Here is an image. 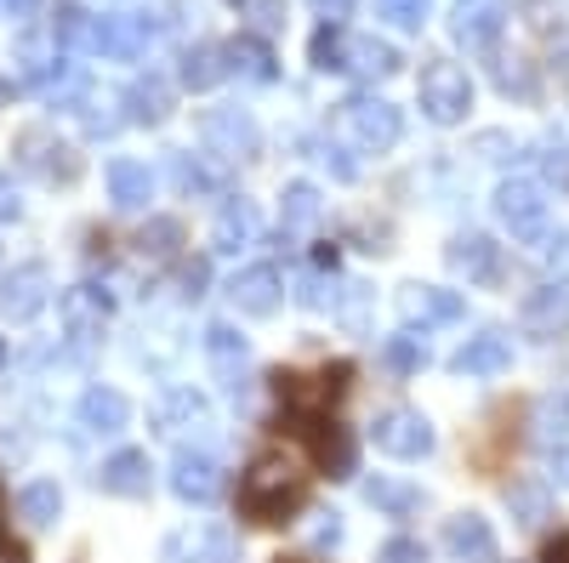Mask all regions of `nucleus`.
Returning a JSON list of instances; mask_svg holds the SVG:
<instances>
[{
    "label": "nucleus",
    "mask_w": 569,
    "mask_h": 563,
    "mask_svg": "<svg viewBox=\"0 0 569 563\" xmlns=\"http://www.w3.org/2000/svg\"><path fill=\"white\" fill-rule=\"evenodd\" d=\"M74 415H80V428H86V433L109 439V433H120L126 421H131V399H126V393H114V388H86Z\"/></svg>",
    "instance_id": "nucleus-23"
},
{
    "label": "nucleus",
    "mask_w": 569,
    "mask_h": 563,
    "mask_svg": "<svg viewBox=\"0 0 569 563\" xmlns=\"http://www.w3.org/2000/svg\"><path fill=\"white\" fill-rule=\"evenodd\" d=\"M525 12H530L536 29H552V7H547V0H525Z\"/></svg>",
    "instance_id": "nucleus-48"
},
{
    "label": "nucleus",
    "mask_w": 569,
    "mask_h": 563,
    "mask_svg": "<svg viewBox=\"0 0 569 563\" xmlns=\"http://www.w3.org/2000/svg\"><path fill=\"white\" fill-rule=\"evenodd\" d=\"M228 302L240 308V313H251V319H268V313L284 302L279 268H268V262H257V268H240V273L228 279Z\"/></svg>",
    "instance_id": "nucleus-13"
},
{
    "label": "nucleus",
    "mask_w": 569,
    "mask_h": 563,
    "mask_svg": "<svg viewBox=\"0 0 569 563\" xmlns=\"http://www.w3.org/2000/svg\"><path fill=\"white\" fill-rule=\"evenodd\" d=\"M0 7H7L12 18H29V12H34V0H0Z\"/></svg>",
    "instance_id": "nucleus-51"
},
{
    "label": "nucleus",
    "mask_w": 569,
    "mask_h": 563,
    "mask_svg": "<svg viewBox=\"0 0 569 563\" xmlns=\"http://www.w3.org/2000/svg\"><path fill=\"white\" fill-rule=\"evenodd\" d=\"M496 217L518 245H547V188L536 177H507L496 188Z\"/></svg>",
    "instance_id": "nucleus-3"
},
{
    "label": "nucleus",
    "mask_w": 569,
    "mask_h": 563,
    "mask_svg": "<svg viewBox=\"0 0 569 563\" xmlns=\"http://www.w3.org/2000/svg\"><path fill=\"white\" fill-rule=\"evenodd\" d=\"M251 7H257V18H262L268 29H279V23H284V18H279V12H284L279 0H251Z\"/></svg>",
    "instance_id": "nucleus-47"
},
{
    "label": "nucleus",
    "mask_w": 569,
    "mask_h": 563,
    "mask_svg": "<svg viewBox=\"0 0 569 563\" xmlns=\"http://www.w3.org/2000/svg\"><path fill=\"white\" fill-rule=\"evenodd\" d=\"M171 495L177 501H188V506H211L217 495H222V461L211 455V450H177L171 455Z\"/></svg>",
    "instance_id": "nucleus-8"
},
{
    "label": "nucleus",
    "mask_w": 569,
    "mask_h": 563,
    "mask_svg": "<svg viewBox=\"0 0 569 563\" xmlns=\"http://www.w3.org/2000/svg\"><path fill=\"white\" fill-rule=\"evenodd\" d=\"M291 421H297V433L308 439L313 461L325 466L330 479H348V473H353V439L337 428V421H330V415H313V421H308V415H291Z\"/></svg>",
    "instance_id": "nucleus-11"
},
{
    "label": "nucleus",
    "mask_w": 569,
    "mask_h": 563,
    "mask_svg": "<svg viewBox=\"0 0 569 563\" xmlns=\"http://www.w3.org/2000/svg\"><path fill=\"white\" fill-rule=\"evenodd\" d=\"M342 125H348V137L365 154H388L405 137V120H399V109L388 98H353V103H342Z\"/></svg>",
    "instance_id": "nucleus-7"
},
{
    "label": "nucleus",
    "mask_w": 569,
    "mask_h": 563,
    "mask_svg": "<svg viewBox=\"0 0 569 563\" xmlns=\"http://www.w3.org/2000/svg\"><path fill=\"white\" fill-rule=\"evenodd\" d=\"M308 501V473L291 455H257L240 484V512L251 524H284Z\"/></svg>",
    "instance_id": "nucleus-1"
},
{
    "label": "nucleus",
    "mask_w": 569,
    "mask_h": 563,
    "mask_svg": "<svg viewBox=\"0 0 569 563\" xmlns=\"http://www.w3.org/2000/svg\"><path fill=\"white\" fill-rule=\"evenodd\" d=\"M228 80V52L217 40H200V46H188L182 52V86L188 91H211V86H222Z\"/></svg>",
    "instance_id": "nucleus-28"
},
{
    "label": "nucleus",
    "mask_w": 569,
    "mask_h": 563,
    "mask_svg": "<svg viewBox=\"0 0 569 563\" xmlns=\"http://www.w3.org/2000/svg\"><path fill=\"white\" fill-rule=\"evenodd\" d=\"M257 233H262V217L251 200H222L217 222H211V251L217 257H240L257 245Z\"/></svg>",
    "instance_id": "nucleus-15"
},
{
    "label": "nucleus",
    "mask_w": 569,
    "mask_h": 563,
    "mask_svg": "<svg viewBox=\"0 0 569 563\" xmlns=\"http://www.w3.org/2000/svg\"><path fill=\"white\" fill-rule=\"evenodd\" d=\"M171 182H177V194H211L217 188V177L194 154H171Z\"/></svg>",
    "instance_id": "nucleus-38"
},
{
    "label": "nucleus",
    "mask_w": 569,
    "mask_h": 563,
    "mask_svg": "<svg viewBox=\"0 0 569 563\" xmlns=\"http://www.w3.org/2000/svg\"><path fill=\"white\" fill-rule=\"evenodd\" d=\"M308 58L325 74H348V29L342 23H319L313 40H308Z\"/></svg>",
    "instance_id": "nucleus-34"
},
{
    "label": "nucleus",
    "mask_w": 569,
    "mask_h": 563,
    "mask_svg": "<svg viewBox=\"0 0 569 563\" xmlns=\"http://www.w3.org/2000/svg\"><path fill=\"white\" fill-rule=\"evenodd\" d=\"M416 98H421V114L433 120V125H461L467 109H472V80L456 63H427Z\"/></svg>",
    "instance_id": "nucleus-4"
},
{
    "label": "nucleus",
    "mask_w": 569,
    "mask_h": 563,
    "mask_svg": "<svg viewBox=\"0 0 569 563\" xmlns=\"http://www.w3.org/2000/svg\"><path fill=\"white\" fill-rule=\"evenodd\" d=\"M456 375H501L512 370V336L507 331H479V336H467L450 359Z\"/></svg>",
    "instance_id": "nucleus-16"
},
{
    "label": "nucleus",
    "mask_w": 569,
    "mask_h": 563,
    "mask_svg": "<svg viewBox=\"0 0 569 563\" xmlns=\"http://www.w3.org/2000/svg\"><path fill=\"white\" fill-rule=\"evenodd\" d=\"M206 415H211L206 393H194V388H171V393H160V404H154V433L177 439V433H188V428H206Z\"/></svg>",
    "instance_id": "nucleus-24"
},
{
    "label": "nucleus",
    "mask_w": 569,
    "mask_h": 563,
    "mask_svg": "<svg viewBox=\"0 0 569 563\" xmlns=\"http://www.w3.org/2000/svg\"><path fill=\"white\" fill-rule=\"evenodd\" d=\"M279 222H284V233H308L319 222V188L313 182H291V188H284Z\"/></svg>",
    "instance_id": "nucleus-35"
},
{
    "label": "nucleus",
    "mask_w": 569,
    "mask_h": 563,
    "mask_svg": "<svg viewBox=\"0 0 569 563\" xmlns=\"http://www.w3.org/2000/svg\"><path fill=\"white\" fill-rule=\"evenodd\" d=\"M552 479H558V484H563V490H569V444H563V450H558V455H552Z\"/></svg>",
    "instance_id": "nucleus-50"
},
{
    "label": "nucleus",
    "mask_w": 569,
    "mask_h": 563,
    "mask_svg": "<svg viewBox=\"0 0 569 563\" xmlns=\"http://www.w3.org/2000/svg\"><path fill=\"white\" fill-rule=\"evenodd\" d=\"M507 0H456L450 7V34L456 46H467V52H490V46L501 40L507 29Z\"/></svg>",
    "instance_id": "nucleus-9"
},
{
    "label": "nucleus",
    "mask_w": 569,
    "mask_h": 563,
    "mask_svg": "<svg viewBox=\"0 0 569 563\" xmlns=\"http://www.w3.org/2000/svg\"><path fill=\"white\" fill-rule=\"evenodd\" d=\"M399 69V46L376 40V34H348V74H365V80H388Z\"/></svg>",
    "instance_id": "nucleus-27"
},
{
    "label": "nucleus",
    "mask_w": 569,
    "mask_h": 563,
    "mask_svg": "<svg viewBox=\"0 0 569 563\" xmlns=\"http://www.w3.org/2000/svg\"><path fill=\"white\" fill-rule=\"evenodd\" d=\"M0 364H7V342H0Z\"/></svg>",
    "instance_id": "nucleus-55"
},
{
    "label": "nucleus",
    "mask_w": 569,
    "mask_h": 563,
    "mask_svg": "<svg viewBox=\"0 0 569 563\" xmlns=\"http://www.w3.org/2000/svg\"><path fill=\"white\" fill-rule=\"evenodd\" d=\"M525 324H530V331H558V324H569V279L525 296Z\"/></svg>",
    "instance_id": "nucleus-31"
},
{
    "label": "nucleus",
    "mask_w": 569,
    "mask_h": 563,
    "mask_svg": "<svg viewBox=\"0 0 569 563\" xmlns=\"http://www.w3.org/2000/svg\"><path fill=\"white\" fill-rule=\"evenodd\" d=\"M382 364H388V370H399V375H416V370L427 364V348H421V336H416V331H399V336H388V342H382Z\"/></svg>",
    "instance_id": "nucleus-37"
},
{
    "label": "nucleus",
    "mask_w": 569,
    "mask_h": 563,
    "mask_svg": "<svg viewBox=\"0 0 569 563\" xmlns=\"http://www.w3.org/2000/svg\"><path fill=\"white\" fill-rule=\"evenodd\" d=\"M166 563H233V530L228 524H194L166 541Z\"/></svg>",
    "instance_id": "nucleus-14"
},
{
    "label": "nucleus",
    "mask_w": 569,
    "mask_h": 563,
    "mask_svg": "<svg viewBox=\"0 0 569 563\" xmlns=\"http://www.w3.org/2000/svg\"><path fill=\"white\" fill-rule=\"evenodd\" d=\"M154 34H160V23H154L149 12H103V18H91L86 52H103V58H142Z\"/></svg>",
    "instance_id": "nucleus-6"
},
{
    "label": "nucleus",
    "mask_w": 569,
    "mask_h": 563,
    "mask_svg": "<svg viewBox=\"0 0 569 563\" xmlns=\"http://www.w3.org/2000/svg\"><path fill=\"white\" fill-rule=\"evenodd\" d=\"M273 563H319V557H273Z\"/></svg>",
    "instance_id": "nucleus-54"
},
{
    "label": "nucleus",
    "mask_w": 569,
    "mask_h": 563,
    "mask_svg": "<svg viewBox=\"0 0 569 563\" xmlns=\"http://www.w3.org/2000/svg\"><path fill=\"white\" fill-rule=\"evenodd\" d=\"M40 308H46V268L40 262L12 268L7 279H0V313H7L12 324H29Z\"/></svg>",
    "instance_id": "nucleus-19"
},
{
    "label": "nucleus",
    "mask_w": 569,
    "mask_h": 563,
    "mask_svg": "<svg viewBox=\"0 0 569 563\" xmlns=\"http://www.w3.org/2000/svg\"><path fill=\"white\" fill-rule=\"evenodd\" d=\"M200 137H206V149L217 160H251L257 143H262V131H257V120L246 109H211L206 125H200Z\"/></svg>",
    "instance_id": "nucleus-10"
},
{
    "label": "nucleus",
    "mask_w": 569,
    "mask_h": 563,
    "mask_svg": "<svg viewBox=\"0 0 569 563\" xmlns=\"http://www.w3.org/2000/svg\"><path fill=\"white\" fill-rule=\"evenodd\" d=\"M365 501H370L376 512H388V519H410V512L421 506V490L405 484V479H370V484H365Z\"/></svg>",
    "instance_id": "nucleus-33"
},
{
    "label": "nucleus",
    "mask_w": 569,
    "mask_h": 563,
    "mask_svg": "<svg viewBox=\"0 0 569 563\" xmlns=\"http://www.w3.org/2000/svg\"><path fill=\"white\" fill-rule=\"evenodd\" d=\"M450 268L467 279V285H490L496 268H501V245L490 233H456L450 240Z\"/></svg>",
    "instance_id": "nucleus-21"
},
{
    "label": "nucleus",
    "mask_w": 569,
    "mask_h": 563,
    "mask_svg": "<svg viewBox=\"0 0 569 563\" xmlns=\"http://www.w3.org/2000/svg\"><path fill=\"white\" fill-rule=\"evenodd\" d=\"M376 12H382L393 29H421L427 23V0H376Z\"/></svg>",
    "instance_id": "nucleus-40"
},
{
    "label": "nucleus",
    "mask_w": 569,
    "mask_h": 563,
    "mask_svg": "<svg viewBox=\"0 0 569 563\" xmlns=\"http://www.w3.org/2000/svg\"><path fill=\"white\" fill-rule=\"evenodd\" d=\"M445 546L456 563H490L496 557V530L490 519H479V512H461V519L445 524Z\"/></svg>",
    "instance_id": "nucleus-22"
},
{
    "label": "nucleus",
    "mask_w": 569,
    "mask_h": 563,
    "mask_svg": "<svg viewBox=\"0 0 569 563\" xmlns=\"http://www.w3.org/2000/svg\"><path fill=\"white\" fill-rule=\"evenodd\" d=\"M18 512L29 519V530H52L58 524V512H63V490L52 479H34L18 490Z\"/></svg>",
    "instance_id": "nucleus-32"
},
{
    "label": "nucleus",
    "mask_w": 569,
    "mask_h": 563,
    "mask_svg": "<svg viewBox=\"0 0 569 563\" xmlns=\"http://www.w3.org/2000/svg\"><path fill=\"white\" fill-rule=\"evenodd\" d=\"M23 217V200H18V188L0 177V222H18Z\"/></svg>",
    "instance_id": "nucleus-42"
},
{
    "label": "nucleus",
    "mask_w": 569,
    "mask_h": 563,
    "mask_svg": "<svg viewBox=\"0 0 569 563\" xmlns=\"http://www.w3.org/2000/svg\"><path fill=\"white\" fill-rule=\"evenodd\" d=\"M12 103V80H0V109H7Z\"/></svg>",
    "instance_id": "nucleus-53"
},
{
    "label": "nucleus",
    "mask_w": 569,
    "mask_h": 563,
    "mask_svg": "<svg viewBox=\"0 0 569 563\" xmlns=\"http://www.w3.org/2000/svg\"><path fill=\"white\" fill-rule=\"evenodd\" d=\"M297 302H302V308H325V285H319V279H302V285H297Z\"/></svg>",
    "instance_id": "nucleus-46"
},
{
    "label": "nucleus",
    "mask_w": 569,
    "mask_h": 563,
    "mask_svg": "<svg viewBox=\"0 0 569 563\" xmlns=\"http://www.w3.org/2000/svg\"><path fill=\"white\" fill-rule=\"evenodd\" d=\"M126 120H137V125H160L166 114H171V86L160 80V74H142V80H131V91H126Z\"/></svg>",
    "instance_id": "nucleus-30"
},
{
    "label": "nucleus",
    "mask_w": 569,
    "mask_h": 563,
    "mask_svg": "<svg viewBox=\"0 0 569 563\" xmlns=\"http://www.w3.org/2000/svg\"><path fill=\"white\" fill-rule=\"evenodd\" d=\"M399 313L410 319V331L416 324H456L467 313L461 291H439V285H405L399 291Z\"/></svg>",
    "instance_id": "nucleus-20"
},
{
    "label": "nucleus",
    "mask_w": 569,
    "mask_h": 563,
    "mask_svg": "<svg viewBox=\"0 0 569 563\" xmlns=\"http://www.w3.org/2000/svg\"><path fill=\"white\" fill-rule=\"evenodd\" d=\"M370 444L393 461H421V455H433V421L410 404H393L370 421Z\"/></svg>",
    "instance_id": "nucleus-5"
},
{
    "label": "nucleus",
    "mask_w": 569,
    "mask_h": 563,
    "mask_svg": "<svg viewBox=\"0 0 569 563\" xmlns=\"http://www.w3.org/2000/svg\"><path fill=\"white\" fill-rule=\"evenodd\" d=\"M541 563H569V535H558V541H547V552H541Z\"/></svg>",
    "instance_id": "nucleus-49"
},
{
    "label": "nucleus",
    "mask_w": 569,
    "mask_h": 563,
    "mask_svg": "<svg viewBox=\"0 0 569 563\" xmlns=\"http://www.w3.org/2000/svg\"><path fill=\"white\" fill-rule=\"evenodd\" d=\"M149 450H114L109 461H103V473H98V484L109 490V495H126V501H137V495H149Z\"/></svg>",
    "instance_id": "nucleus-25"
},
{
    "label": "nucleus",
    "mask_w": 569,
    "mask_h": 563,
    "mask_svg": "<svg viewBox=\"0 0 569 563\" xmlns=\"http://www.w3.org/2000/svg\"><path fill=\"white\" fill-rule=\"evenodd\" d=\"M348 364H319V370H273V393L279 404L291 415H330V404H337L348 393Z\"/></svg>",
    "instance_id": "nucleus-2"
},
{
    "label": "nucleus",
    "mask_w": 569,
    "mask_h": 563,
    "mask_svg": "<svg viewBox=\"0 0 569 563\" xmlns=\"http://www.w3.org/2000/svg\"><path fill=\"white\" fill-rule=\"evenodd\" d=\"M109 200L120 211H142V205L154 200V171L137 165V160H114L109 165Z\"/></svg>",
    "instance_id": "nucleus-26"
},
{
    "label": "nucleus",
    "mask_w": 569,
    "mask_h": 563,
    "mask_svg": "<svg viewBox=\"0 0 569 563\" xmlns=\"http://www.w3.org/2000/svg\"><path fill=\"white\" fill-rule=\"evenodd\" d=\"M507 506H512V519L525 524V530H536V524L552 519V501H547L541 484H507Z\"/></svg>",
    "instance_id": "nucleus-36"
},
{
    "label": "nucleus",
    "mask_w": 569,
    "mask_h": 563,
    "mask_svg": "<svg viewBox=\"0 0 569 563\" xmlns=\"http://www.w3.org/2000/svg\"><path fill=\"white\" fill-rule=\"evenodd\" d=\"M18 160L34 171V177H46V182H74L80 177V154L69 149V143H58L52 131H23L18 137Z\"/></svg>",
    "instance_id": "nucleus-12"
},
{
    "label": "nucleus",
    "mask_w": 569,
    "mask_h": 563,
    "mask_svg": "<svg viewBox=\"0 0 569 563\" xmlns=\"http://www.w3.org/2000/svg\"><path fill=\"white\" fill-rule=\"evenodd\" d=\"M109 308H114V302H109V291H103V285H69V291L58 296V319L69 324V336H80V342L103 331Z\"/></svg>",
    "instance_id": "nucleus-17"
},
{
    "label": "nucleus",
    "mask_w": 569,
    "mask_h": 563,
    "mask_svg": "<svg viewBox=\"0 0 569 563\" xmlns=\"http://www.w3.org/2000/svg\"><path fill=\"white\" fill-rule=\"evenodd\" d=\"M222 52H228V74H240V80H257V86H268V80L279 74V69H273V52H268V40H257V34L228 40Z\"/></svg>",
    "instance_id": "nucleus-29"
},
{
    "label": "nucleus",
    "mask_w": 569,
    "mask_h": 563,
    "mask_svg": "<svg viewBox=\"0 0 569 563\" xmlns=\"http://www.w3.org/2000/svg\"><path fill=\"white\" fill-rule=\"evenodd\" d=\"M376 563H427V546L410 541V535H399V541H388L382 552H376Z\"/></svg>",
    "instance_id": "nucleus-41"
},
{
    "label": "nucleus",
    "mask_w": 569,
    "mask_h": 563,
    "mask_svg": "<svg viewBox=\"0 0 569 563\" xmlns=\"http://www.w3.org/2000/svg\"><path fill=\"white\" fill-rule=\"evenodd\" d=\"M313 541H319V546H337V541H342V524H337V512H319V524H313Z\"/></svg>",
    "instance_id": "nucleus-44"
},
{
    "label": "nucleus",
    "mask_w": 569,
    "mask_h": 563,
    "mask_svg": "<svg viewBox=\"0 0 569 563\" xmlns=\"http://www.w3.org/2000/svg\"><path fill=\"white\" fill-rule=\"evenodd\" d=\"M206 359H211V370L228 382V393H240V375H246V359H251V342L233 331L228 319H211L206 324Z\"/></svg>",
    "instance_id": "nucleus-18"
},
{
    "label": "nucleus",
    "mask_w": 569,
    "mask_h": 563,
    "mask_svg": "<svg viewBox=\"0 0 569 563\" xmlns=\"http://www.w3.org/2000/svg\"><path fill=\"white\" fill-rule=\"evenodd\" d=\"M313 7H325V12H348L353 0H313Z\"/></svg>",
    "instance_id": "nucleus-52"
},
{
    "label": "nucleus",
    "mask_w": 569,
    "mask_h": 563,
    "mask_svg": "<svg viewBox=\"0 0 569 563\" xmlns=\"http://www.w3.org/2000/svg\"><path fill=\"white\" fill-rule=\"evenodd\" d=\"M342 319L353 324V331H365V285H348V308H342Z\"/></svg>",
    "instance_id": "nucleus-45"
},
{
    "label": "nucleus",
    "mask_w": 569,
    "mask_h": 563,
    "mask_svg": "<svg viewBox=\"0 0 569 563\" xmlns=\"http://www.w3.org/2000/svg\"><path fill=\"white\" fill-rule=\"evenodd\" d=\"M149 257H177V245H182V222H171V217H154L149 228H142V240H137Z\"/></svg>",
    "instance_id": "nucleus-39"
},
{
    "label": "nucleus",
    "mask_w": 569,
    "mask_h": 563,
    "mask_svg": "<svg viewBox=\"0 0 569 563\" xmlns=\"http://www.w3.org/2000/svg\"><path fill=\"white\" fill-rule=\"evenodd\" d=\"M325 165H330V171H337L342 182H353V177H359V165H353V160H348V154H342L337 143H325Z\"/></svg>",
    "instance_id": "nucleus-43"
}]
</instances>
